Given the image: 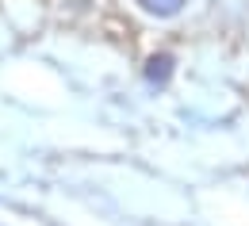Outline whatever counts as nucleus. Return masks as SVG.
<instances>
[{
  "instance_id": "f257e3e1",
  "label": "nucleus",
  "mask_w": 249,
  "mask_h": 226,
  "mask_svg": "<svg viewBox=\"0 0 249 226\" xmlns=\"http://www.w3.org/2000/svg\"><path fill=\"white\" fill-rule=\"evenodd\" d=\"M173 54H154L150 62H146V81L154 85V88H165L169 85V77H173Z\"/></svg>"
},
{
  "instance_id": "f03ea898",
  "label": "nucleus",
  "mask_w": 249,
  "mask_h": 226,
  "mask_svg": "<svg viewBox=\"0 0 249 226\" xmlns=\"http://www.w3.org/2000/svg\"><path fill=\"white\" fill-rule=\"evenodd\" d=\"M134 4H142L150 16H157V19H173V16H180L184 12L188 0H134Z\"/></svg>"
}]
</instances>
